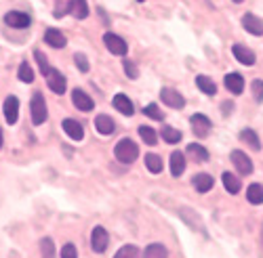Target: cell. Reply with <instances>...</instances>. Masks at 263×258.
<instances>
[{
	"mask_svg": "<svg viewBox=\"0 0 263 258\" xmlns=\"http://www.w3.org/2000/svg\"><path fill=\"white\" fill-rule=\"evenodd\" d=\"M68 13H72L76 19H86L89 17V5H86V0H70Z\"/></svg>",
	"mask_w": 263,
	"mask_h": 258,
	"instance_id": "21",
	"label": "cell"
},
{
	"mask_svg": "<svg viewBox=\"0 0 263 258\" xmlns=\"http://www.w3.org/2000/svg\"><path fill=\"white\" fill-rule=\"evenodd\" d=\"M112 105L116 107V110L122 114V116H133L135 114V107H133V101H130L126 95H122V93H118L116 97H114V101H112Z\"/></svg>",
	"mask_w": 263,
	"mask_h": 258,
	"instance_id": "16",
	"label": "cell"
},
{
	"mask_svg": "<svg viewBox=\"0 0 263 258\" xmlns=\"http://www.w3.org/2000/svg\"><path fill=\"white\" fill-rule=\"evenodd\" d=\"M72 103L78 107L80 112H91V110H93V105H95L93 99L86 95L82 89H74V91H72Z\"/></svg>",
	"mask_w": 263,
	"mask_h": 258,
	"instance_id": "13",
	"label": "cell"
},
{
	"mask_svg": "<svg viewBox=\"0 0 263 258\" xmlns=\"http://www.w3.org/2000/svg\"><path fill=\"white\" fill-rule=\"evenodd\" d=\"M221 181H223V187L228 189V193H232V196H236V193H238L240 189H242V185H240V179H238V177H234L232 172H223Z\"/></svg>",
	"mask_w": 263,
	"mask_h": 258,
	"instance_id": "23",
	"label": "cell"
},
{
	"mask_svg": "<svg viewBox=\"0 0 263 258\" xmlns=\"http://www.w3.org/2000/svg\"><path fill=\"white\" fill-rule=\"evenodd\" d=\"M107 244H109V235H107V231H105L103 227H95L93 233H91V248H93L97 254H101V252H105Z\"/></svg>",
	"mask_w": 263,
	"mask_h": 258,
	"instance_id": "8",
	"label": "cell"
},
{
	"mask_svg": "<svg viewBox=\"0 0 263 258\" xmlns=\"http://www.w3.org/2000/svg\"><path fill=\"white\" fill-rule=\"evenodd\" d=\"M234 3H242V0H234Z\"/></svg>",
	"mask_w": 263,
	"mask_h": 258,
	"instance_id": "42",
	"label": "cell"
},
{
	"mask_svg": "<svg viewBox=\"0 0 263 258\" xmlns=\"http://www.w3.org/2000/svg\"><path fill=\"white\" fill-rule=\"evenodd\" d=\"M223 107H221V112H223V116H228V114H232L234 112V103L232 101H226V103H221Z\"/></svg>",
	"mask_w": 263,
	"mask_h": 258,
	"instance_id": "40",
	"label": "cell"
},
{
	"mask_svg": "<svg viewBox=\"0 0 263 258\" xmlns=\"http://www.w3.org/2000/svg\"><path fill=\"white\" fill-rule=\"evenodd\" d=\"M95 128H97L99 135H112L116 131V124H114V120L109 118V116L101 114V116L95 118Z\"/></svg>",
	"mask_w": 263,
	"mask_h": 258,
	"instance_id": "19",
	"label": "cell"
},
{
	"mask_svg": "<svg viewBox=\"0 0 263 258\" xmlns=\"http://www.w3.org/2000/svg\"><path fill=\"white\" fill-rule=\"evenodd\" d=\"M223 82H226V89L230 93H234V95H240L245 91V78L240 74H228Z\"/></svg>",
	"mask_w": 263,
	"mask_h": 258,
	"instance_id": "18",
	"label": "cell"
},
{
	"mask_svg": "<svg viewBox=\"0 0 263 258\" xmlns=\"http://www.w3.org/2000/svg\"><path fill=\"white\" fill-rule=\"evenodd\" d=\"M17 78L21 82H26V84H32L34 82V72H32V66L28 61H21V66H19V72H17Z\"/></svg>",
	"mask_w": 263,
	"mask_h": 258,
	"instance_id": "30",
	"label": "cell"
},
{
	"mask_svg": "<svg viewBox=\"0 0 263 258\" xmlns=\"http://www.w3.org/2000/svg\"><path fill=\"white\" fill-rule=\"evenodd\" d=\"M232 164L236 166V170L240 172V175H253V162H251V158L245 154V152H240V149H234V152H232Z\"/></svg>",
	"mask_w": 263,
	"mask_h": 258,
	"instance_id": "6",
	"label": "cell"
},
{
	"mask_svg": "<svg viewBox=\"0 0 263 258\" xmlns=\"http://www.w3.org/2000/svg\"><path fill=\"white\" fill-rule=\"evenodd\" d=\"M137 3H145V0H137Z\"/></svg>",
	"mask_w": 263,
	"mask_h": 258,
	"instance_id": "43",
	"label": "cell"
},
{
	"mask_svg": "<svg viewBox=\"0 0 263 258\" xmlns=\"http://www.w3.org/2000/svg\"><path fill=\"white\" fill-rule=\"evenodd\" d=\"M192 185H194V189L198 191V193H206V191L213 189L215 181H213L211 175H204V172H200V175H196V177L192 179Z\"/></svg>",
	"mask_w": 263,
	"mask_h": 258,
	"instance_id": "17",
	"label": "cell"
},
{
	"mask_svg": "<svg viewBox=\"0 0 263 258\" xmlns=\"http://www.w3.org/2000/svg\"><path fill=\"white\" fill-rule=\"evenodd\" d=\"M160 135H162V139H164L166 143H171V145L179 143V141L183 139V137H181V131H177V128H171V126H162Z\"/></svg>",
	"mask_w": 263,
	"mask_h": 258,
	"instance_id": "29",
	"label": "cell"
},
{
	"mask_svg": "<svg viewBox=\"0 0 263 258\" xmlns=\"http://www.w3.org/2000/svg\"><path fill=\"white\" fill-rule=\"evenodd\" d=\"M5 24L15 28V30H26L32 26V17L28 13H21V11H9L5 15Z\"/></svg>",
	"mask_w": 263,
	"mask_h": 258,
	"instance_id": "5",
	"label": "cell"
},
{
	"mask_svg": "<svg viewBox=\"0 0 263 258\" xmlns=\"http://www.w3.org/2000/svg\"><path fill=\"white\" fill-rule=\"evenodd\" d=\"M187 154H190L196 162H209V152H206L202 145H198V143L187 145Z\"/></svg>",
	"mask_w": 263,
	"mask_h": 258,
	"instance_id": "27",
	"label": "cell"
},
{
	"mask_svg": "<svg viewBox=\"0 0 263 258\" xmlns=\"http://www.w3.org/2000/svg\"><path fill=\"white\" fill-rule=\"evenodd\" d=\"M183 172H185V156L181 152H173L171 154V175L181 177Z\"/></svg>",
	"mask_w": 263,
	"mask_h": 258,
	"instance_id": "20",
	"label": "cell"
},
{
	"mask_svg": "<svg viewBox=\"0 0 263 258\" xmlns=\"http://www.w3.org/2000/svg\"><path fill=\"white\" fill-rule=\"evenodd\" d=\"M40 252H42V258H57L55 256V244L51 238H45L40 242Z\"/></svg>",
	"mask_w": 263,
	"mask_h": 258,
	"instance_id": "32",
	"label": "cell"
},
{
	"mask_svg": "<svg viewBox=\"0 0 263 258\" xmlns=\"http://www.w3.org/2000/svg\"><path fill=\"white\" fill-rule=\"evenodd\" d=\"M247 200H249L253 206L263 204V185H259V183L249 185V187H247Z\"/></svg>",
	"mask_w": 263,
	"mask_h": 258,
	"instance_id": "22",
	"label": "cell"
},
{
	"mask_svg": "<svg viewBox=\"0 0 263 258\" xmlns=\"http://www.w3.org/2000/svg\"><path fill=\"white\" fill-rule=\"evenodd\" d=\"M251 91H253L255 101H257V103H263V80H253Z\"/></svg>",
	"mask_w": 263,
	"mask_h": 258,
	"instance_id": "36",
	"label": "cell"
},
{
	"mask_svg": "<svg viewBox=\"0 0 263 258\" xmlns=\"http://www.w3.org/2000/svg\"><path fill=\"white\" fill-rule=\"evenodd\" d=\"M122 68H124V74L130 78V80H135L137 76H139V72H137V66L133 61H128V59H124V63H122Z\"/></svg>",
	"mask_w": 263,
	"mask_h": 258,
	"instance_id": "38",
	"label": "cell"
},
{
	"mask_svg": "<svg viewBox=\"0 0 263 258\" xmlns=\"http://www.w3.org/2000/svg\"><path fill=\"white\" fill-rule=\"evenodd\" d=\"M145 166L152 175H160L162 172V158L158 154H145Z\"/></svg>",
	"mask_w": 263,
	"mask_h": 258,
	"instance_id": "24",
	"label": "cell"
},
{
	"mask_svg": "<svg viewBox=\"0 0 263 258\" xmlns=\"http://www.w3.org/2000/svg\"><path fill=\"white\" fill-rule=\"evenodd\" d=\"M63 133L72 141H82L84 139V126L74 118H65L63 120Z\"/></svg>",
	"mask_w": 263,
	"mask_h": 258,
	"instance_id": "9",
	"label": "cell"
},
{
	"mask_svg": "<svg viewBox=\"0 0 263 258\" xmlns=\"http://www.w3.org/2000/svg\"><path fill=\"white\" fill-rule=\"evenodd\" d=\"M143 258H168V252H166V248L160 246V244H152V246L145 248Z\"/></svg>",
	"mask_w": 263,
	"mask_h": 258,
	"instance_id": "28",
	"label": "cell"
},
{
	"mask_svg": "<svg viewBox=\"0 0 263 258\" xmlns=\"http://www.w3.org/2000/svg\"><path fill=\"white\" fill-rule=\"evenodd\" d=\"M45 42H47L49 47H53V49H63L65 45H68V38L63 36V32H61V30L49 28V30L45 32Z\"/></svg>",
	"mask_w": 263,
	"mask_h": 258,
	"instance_id": "15",
	"label": "cell"
},
{
	"mask_svg": "<svg viewBox=\"0 0 263 258\" xmlns=\"http://www.w3.org/2000/svg\"><path fill=\"white\" fill-rule=\"evenodd\" d=\"M196 86H198L204 95H215L217 93V84L209 76H196Z\"/></svg>",
	"mask_w": 263,
	"mask_h": 258,
	"instance_id": "25",
	"label": "cell"
},
{
	"mask_svg": "<svg viewBox=\"0 0 263 258\" xmlns=\"http://www.w3.org/2000/svg\"><path fill=\"white\" fill-rule=\"evenodd\" d=\"M30 114H32V122L36 126L47 122L49 112H47V101H45V95H42V93H34L32 103H30Z\"/></svg>",
	"mask_w": 263,
	"mask_h": 258,
	"instance_id": "2",
	"label": "cell"
},
{
	"mask_svg": "<svg viewBox=\"0 0 263 258\" xmlns=\"http://www.w3.org/2000/svg\"><path fill=\"white\" fill-rule=\"evenodd\" d=\"M47 84H49V89L55 93V95H63L65 93V84H68V82H65V76L59 72V70H51L49 72V76H47Z\"/></svg>",
	"mask_w": 263,
	"mask_h": 258,
	"instance_id": "11",
	"label": "cell"
},
{
	"mask_svg": "<svg viewBox=\"0 0 263 258\" xmlns=\"http://www.w3.org/2000/svg\"><path fill=\"white\" fill-rule=\"evenodd\" d=\"M190 122H192V131H194V135L198 137V139H206V137H209L211 128H213V122H211L204 114H194V116L190 118Z\"/></svg>",
	"mask_w": 263,
	"mask_h": 258,
	"instance_id": "4",
	"label": "cell"
},
{
	"mask_svg": "<svg viewBox=\"0 0 263 258\" xmlns=\"http://www.w3.org/2000/svg\"><path fill=\"white\" fill-rule=\"evenodd\" d=\"M143 114H145L147 118H152V120H164V114L158 110V105H156V103L145 105V107H143Z\"/></svg>",
	"mask_w": 263,
	"mask_h": 258,
	"instance_id": "35",
	"label": "cell"
},
{
	"mask_svg": "<svg viewBox=\"0 0 263 258\" xmlns=\"http://www.w3.org/2000/svg\"><path fill=\"white\" fill-rule=\"evenodd\" d=\"M103 45H105V49H107L109 53H112V55H118V57H124L126 51H128L126 40L120 38L118 34H112V32H107V34L103 36Z\"/></svg>",
	"mask_w": 263,
	"mask_h": 258,
	"instance_id": "3",
	"label": "cell"
},
{
	"mask_svg": "<svg viewBox=\"0 0 263 258\" xmlns=\"http://www.w3.org/2000/svg\"><path fill=\"white\" fill-rule=\"evenodd\" d=\"M139 137L147 143V145H156L158 143V135L154 128H149V126H139Z\"/></svg>",
	"mask_w": 263,
	"mask_h": 258,
	"instance_id": "31",
	"label": "cell"
},
{
	"mask_svg": "<svg viewBox=\"0 0 263 258\" xmlns=\"http://www.w3.org/2000/svg\"><path fill=\"white\" fill-rule=\"evenodd\" d=\"M232 53H234L236 61H240L242 66H255V61H257L255 53H253L249 47H245V45H234Z\"/></svg>",
	"mask_w": 263,
	"mask_h": 258,
	"instance_id": "14",
	"label": "cell"
},
{
	"mask_svg": "<svg viewBox=\"0 0 263 258\" xmlns=\"http://www.w3.org/2000/svg\"><path fill=\"white\" fill-rule=\"evenodd\" d=\"M34 57H36V61H38V68H40V72H42V76H49V72L53 70L51 66H49V61H47V57L45 55H42L40 51H34Z\"/></svg>",
	"mask_w": 263,
	"mask_h": 258,
	"instance_id": "34",
	"label": "cell"
},
{
	"mask_svg": "<svg viewBox=\"0 0 263 258\" xmlns=\"http://www.w3.org/2000/svg\"><path fill=\"white\" fill-rule=\"evenodd\" d=\"M242 28L253 36H263V21L253 13L242 15Z\"/></svg>",
	"mask_w": 263,
	"mask_h": 258,
	"instance_id": "12",
	"label": "cell"
},
{
	"mask_svg": "<svg viewBox=\"0 0 263 258\" xmlns=\"http://www.w3.org/2000/svg\"><path fill=\"white\" fill-rule=\"evenodd\" d=\"M114 156L120 164H133L139 156V147L137 143H133L130 139H122L118 141V145L114 147Z\"/></svg>",
	"mask_w": 263,
	"mask_h": 258,
	"instance_id": "1",
	"label": "cell"
},
{
	"mask_svg": "<svg viewBox=\"0 0 263 258\" xmlns=\"http://www.w3.org/2000/svg\"><path fill=\"white\" fill-rule=\"evenodd\" d=\"M3 112H5V118H7L9 124H17V120H19V99L15 95H9L5 99Z\"/></svg>",
	"mask_w": 263,
	"mask_h": 258,
	"instance_id": "10",
	"label": "cell"
},
{
	"mask_svg": "<svg viewBox=\"0 0 263 258\" xmlns=\"http://www.w3.org/2000/svg\"><path fill=\"white\" fill-rule=\"evenodd\" d=\"M240 139H242L251 149H255V152H259V149H261V141H259L257 133H255V131H251V128H245V131L240 133Z\"/></svg>",
	"mask_w": 263,
	"mask_h": 258,
	"instance_id": "26",
	"label": "cell"
},
{
	"mask_svg": "<svg viewBox=\"0 0 263 258\" xmlns=\"http://www.w3.org/2000/svg\"><path fill=\"white\" fill-rule=\"evenodd\" d=\"M61 258H78V250L74 244H65L61 248Z\"/></svg>",
	"mask_w": 263,
	"mask_h": 258,
	"instance_id": "39",
	"label": "cell"
},
{
	"mask_svg": "<svg viewBox=\"0 0 263 258\" xmlns=\"http://www.w3.org/2000/svg\"><path fill=\"white\" fill-rule=\"evenodd\" d=\"M114 258H139V250L137 246H122Z\"/></svg>",
	"mask_w": 263,
	"mask_h": 258,
	"instance_id": "33",
	"label": "cell"
},
{
	"mask_svg": "<svg viewBox=\"0 0 263 258\" xmlns=\"http://www.w3.org/2000/svg\"><path fill=\"white\" fill-rule=\"evenodd\" d=\"M160 99H162L164 105L173 107V110H183V107H185L183 95H179L175 89H162V91H160Z\"/></svg>",
	"mask_w": 263,
	"mask_h": 258,
	"instance_id": "7",
	"label": "cell"
},
{
	"mask_svg": "<svg viewBox=\"0 0 263 258\" xmlns=\"http://www.w3.org/2000/svg\"><path fill=\"white\" fill-rule=\"evenodd\" d=\"M0 149H3V128H0Z\"/></svg>",
	"mask_w": 263,
	"mask_h": 258,
	"instance_id": "41",
	"label": "cell"
},
{
	"mask_svg": "<svg viewBox=\"0 0 263 258\" xmlns=\"http://www.w3.org/2000/svg\"><path fill=\"white\" fill-rule=\"evenodd\" d=\"M74 63H76V68L80 70V72H89V59H86V55L84 53H76L74 55Z\"/></svg>",
	"mask_w": 263,
	"mask_h": 258,
	"instance_id": "37",
	"label": "cell"
}]
</instances>
